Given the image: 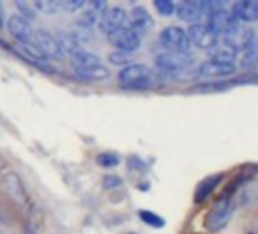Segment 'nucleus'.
<instances>
[{
    "label": "nucleus",
    "instance_id": "7",
    "mask_svg": "<svg viewBox=\"0 0 258 234\" xmlns=\"http://www.w3.org/2000/svg\"><path fill=\"white\" fill-rule=\"evenodd\" d=\"M8 31L11 37L17 41V44H31L35 43V32L28 20H25L22 16L14 14L8 19Z\"/></svg>",
    "mask_w": 258,
    "mask_h": 234
},
{
    "label": "nucleus",
    "instance_id": "16",
    "mask_svg": "<svg viewBox=\"0 0 258 234\" xmlns=\"http://www.w3.org/2000/svg\"><path fill=\"white\" fill-rule=\"evenodd\" d=\"M223 181V173H216L211 175L208 178H205L204 181H201V184L198 186L196 192H195V202L201 204L204 201H207L210 198V195L214 192V189Z\"/></svg>",
    "mask_w": 258,
    "mask_h": 234
},
{
    "label": "nucleus",
    "instance_id": "22",
    "mask_svg": "<svg viewBox=\"0 0 258 234\" xmlns=\"http://www.w3.org/2000/svg\"><path fill=\"white\" fill-rule=\"evenodd\" d=\"M99 64H100V58L87 50H82L73 58V67H93Z\"/></svg>",
    "mask_w": 258,
    "mask_h": 234
},
{
    "label": "nucleus",
    "instance_id": "25",
    "mask_svg": "<svg viewBox=\"0 0 258 234\" xmlns=\"http://www.w3.org/2000/svg\"><path fill=\"white\" fill-rule=\"evenodd\" d=\"M58 2H59L61 13H67V14H75L85 7L84 0H58Z\"/></svg>",
    "mask_w": 258,
    "mask_h": 234
},
{
    "label": "nucleus",
    "instance_id": "21",
    "mask_svg": "<svg viewBox=\"0 0 258 234\" xmlns=\"http://www.w3.org/2000/svg\"><path fill=\"white\" fill-rule=\"evenodd\" d=\"M235 58H237V52L229 46L216 47V50L211 53V61H217L222 64H234Z\"/></svg>",
    "mask_w": 258,
    "mask_h": 234
},
{
    "label": "nucleus",
    "instance_id": "11",
    "mask_svg": "<svg viewBox=\"0 0 258 234\" xmlns=\"http://www.w3.org/2000/svg\"><path fill=\"white\" fill-rule=\"evenodd\" d=\"M2 184L5 187V190L8 192V195L16 201L19 202L20 205H25L26 204V189H25V184L20 178V175L14 170H8L2 175Z\"/></svg>",
    "mask_w": 258,
    "mask_h": 234
},
{
    "label": "nucleus",
    "instance_id": "8",
    "mask_svg": "<svg viewBox=\"0 0 258 234\" xmlns=\"http://www.w3.org/2000/svg\"><path fill=\"white\" fill-rule=\"evenodd\" d=\"M190 44L193 43L199 49H213L217 44V35L202 23H195L187 31Z\"/></svg>",
    "mask_w": 258,
    "mask_h": 234
},
{
    "label": "nucleus",
    "instance_id": "4",
    "mask_svg": "<svg viewBox=\"0 0 258 234\" xmlns=\"http://www.w3.org/2000/svg\"><path fill=\"white\" fill-rule=\"evenodd\" d=\"M234 213V207L229 202V199H219L216 202V205L210 210V213L205 217V228L211 232H217L220 229H223L231 216Z\"/></svg>",
    "mask_w": 258,
    "mask_h": 234
},
{
    "label": "nucleus",
    "instance_id": "14",
    "mask_svg": "<svg viewBox=\"0 0 258 234\" xmlns=\"http://www.w3.org/2000/svg\"><path fill=\"white\" fill-rule=\"evenodd\" d=\"M238 22H256L258 20V2L256 0H246L232 5L229 11Z\"/></svg>",
    "mask_w": 258,
    "mask_h": 234
},
{
    "label": "nucleus",
    "instance_id": "23",
    "mask_svg": "<svg viewBox=\"0 0 258 234\" xmlns=\"http://www.w3.org/2000/svg\"><path fill=\"white\" fill-rule=\"evenodd\" d=\"M139 216H140V219H142L143 223H146V225H149V226H152V228H163V226L166 225L164 219H163L161 216H158L157 213H154V211L140 210V211H139Z\"/></svg>",
    "mask_w": 258,
    "mask_h": 234
},
{
    "label": "nucleus",
    "instance_id": "28",
    "mask_svg": "<svg viewBox=\"0 0 258 234\" xmlns=\"http://www.w3.org/2000/svg\"><path fill=\"white\" fill-rule=\"evenodd\" d=\"M16 8L22 13V17L25 20H35L37 19V13L35 10L32 8V4H28V2H22V0H19V2H14Z\"/></svg>",
    "mask_w": 258,
    "mask_h": 234
},
{
    "label": "nucleus",
    "instance_id": "6",
    "mask_svg": "<svg viewBox=\"0 0 258 234\" xmlns=\"http://www.w3.org/2000/svg\"><path fill=\"white\" fill-rule=\"evenodd\" d=\"M106 38L111 43V46H114L115 49H118V52L123 53H133L139 50L142 46V37L129 28L117 29L112 34H109Z\"/></svg>",
    "mask_w": 258,
    "mask_h": 234
},
{
    "label": "nucleus",
    "instance_id": "26",
    "mask_svg": "<svg viewBox=\"0 0 258 234\" xmlns=\"http://www.w3.org/2000/svg\"><path fill=\"white\" fill-rule=\"evenodd\" d=\"M97 164L105 167V169H112L115 166L120 164V158L115 155V154H111V152H103V154H99L97 155Z\"/></svg>",
    "mask_w": 258,
    "mask_h": 234
},
{
    "label": "nucleus",
    "instance_id": "30",
    "mask_svg": "<svg viewBox=\"0 0 258 234\" xmlns=\"http://www.w3.org/2000/svg\"><path fill=\"white\" fill-rule=\"evenodd\" d=\"M5 26V17H4V8H2V4H0V29Z\"/></svg>",
    "mask_w": 258,
    "mask_h": 234
},
{
    "label": "nucleus",
    "instance_id": "31",
    "mask_svg": "<svg viewBox=\"0 0 258 234\" xmlns=\"http://www.w3.org/2000/svg\"><path fill=\"white\" fill-rule=\"evenodd\" d=\"M2 169H4V161L0 160V172H2Z\"/></svg>",
    "mask_w": 258,
    "mask_h": 234
},
{
    "label": "nucleus",
    "instance_id": "24",
    "mask_svg": "<svg viewBox=\"0 0 258 234\" xmlns=\"http://www.w3.org/2000/svg\"><path fill=\"white\" fill-rule=\"evenodd\" d=\"M108 61L112 64V66H117V67H127V66H131L133 64V58L129 53H123V52H111L108 55Z\"/></svg>",
    "mask_w": 258,
    "mask_h": 234
},
{
    "label": "nucleus",
    "instance_id": "10",
    "mask_svg": "<svg viewBox=\"0 0 258 234\" xmlns=\"http://www.w3.org/2000/svg\"><path fill=\"white\" fill-rule=\"evenodd\" d=\"M35 41H37V44L40 46V49L43 50V53L47 58H52V60H56V61L66 60V53L62 52L56 37H53L50 32H47L44 29H40L38 32H35Z\"/></svg>",
    "mask_w": 258,
    "mask_h": 234
},
{
    "label": "nucleus",
    "instance_id": "3",
    "mask_svg": "<svg viewBox=\"0 0 258 234\" xmlns=\"http://www.w3.org/2000/svg\"><path fill=\"white\" fill-rule=\"evenodd\" d=\"M158 41L167 52H173V53H187L190 49V40L187 31H184L179 26L164 28L160 32Z\"/></svg>",
    "mask_w": 258,
    "mask_h": 234
},
{
    "label": "nucleus",
    "instance_id": "32",
    "mask_svg": "<svg viewBox=\"0 0 258 234\" xmlns=\"http://www.w3.org/2000/svg\"><path fill=\"white\" fill-rule=\"evenodd\" d=\"M129 234H136V232H129Z\"/></svg>",
    "mask_w": 258,
    "mask_h": 234
},
{
    "label": "nucleus",
    "instance_id": "18",
    "mask_svg": "<svg viewBox=\"0 0 258 234\" xmlns=\"http://www.w3.org/2000/svg\"><path fill=\"white\" fill-rule=\"evenodd\" d=\"M258 170L255 169V167H249V169H244V170H241L226 187H225V190L222 192V199H229L235 192H237V189L240 187V186H243L246 181H249V180H252V177L256 173Z\"/></svg>",
    "mask_w": 258,
    "mask_h": 234
},
{
    "label": "nucleus",
    "instance_id": "15",
    "mask_svg": "<svg viewBox=\"0 0 258 234\" xmlns=\"http://www.w3.org/2000/svg\"><path fill=\"white\" fill-rule=\"evenodd\" d=\"M235 72L234 64H222L217 61H205L199 66V73L207 78H225Z\"/></svg>",
    "mask_w": 258,
    "mask_h": 234
},
{
    "label": "nucleus",
    "instance_id": "27",
    "mask_svg": "<svg viewBox=\"0 0 258 234\" xmlns=\"http://www.w3.org/2000/svg\"><path fill=\"white\" fill-rule=\"evenodd\" d=\"M154 7L155 10L164 16V17H170L175 14V10H176V5L173 2H170V0H155L154 2Z\"/></svg>",
    "mask_w": 258,
    "mask_h": 234
},
{
    "label": "nucleus",
    "instance_id": "13",
    "mask_svg": "<svg viewBox=\"0 0 258 234\" xmlns=\"http://www.w3.org/2000/svg\"><path fill=\"white\" fill-rule=\"evenodd\" d=\"M176 16L187 23H198V20L205 16V2H181L175 10Z\"/></svg>",
    "mask_w": 258,
    "mask_h": 234
},
{
    "label": "nucleus",
    "instance_id": "9",
    "mask_svg": "<svg viewBox=\"0 0 258 234\" xmlns=\"http://www.w3.org/2000/svg\"><path fill=\"white\" fill-rule=\"evenodd\" d=\"M154 25V17L145 7H136L127 13V28L137 32L139 35L152 31Z\"/></svg>",
    "mask_w": 258,
    "mask_h": 234
},
{
    "label": "nucleus",
    "instance_id": "12",
    "mask_svg": "<svg viewBox=\"0 0 258 234\" xmlns=\"http://www.w3.org/2000/svg\"><path fill=\"white\" fill-rule=\"evenodd\" d=\"M108 8V5L102 0H93L90 4H85L84 11L81 13L79 19H78V26L82 29H90L94 25L99 23V19L102 16V13Z\"/></svg>",
    "mask_w": 258,
    "mask_h": 234
},
{
    "label": "nucleus",
    "instance_id": "2",
    "mask_svg": "<svg viewBox=\"0 0 258 234\" xmlns=\"http://www.w3.org/2000/svg\"><path fill=\"white\" fill-rule=\"evenodd\" d=\"M157 70L161 76H178L191 66V56L188 53L163 52L155 58Z\"/></svg>",
    "mask_w": 258,
    "mask_h": 234
},
{
    "label": "nucleus",
    "instance_id": "1",
    "mask_svg": "<svg viewBox=\"0 0 258 234\" xmlns=\"http://www.w3.org/2000/svg\"><path fill=\"white\" fill-rule=\"evenodd\" d=\"M118 82L127 88H151L161 82V75L155 73L145 64H131L121 69L117 75Z\"/></svg>",
    "mask_w": 258,
    "mask_h": 234
},
{
    "label": "nucleus",
    "instance_id": "5",
    "mask_svg": "<svg viewBox=\"0 0 258 234\" xmlns=\"http://www.w3.org/2000/svg\"><path fill=\"white\" fill-rule=\"evenodd\" d=\"M99 31L103 35H109L117 29L127 28V13L120 7H108L99 19Z\"/></svg>",
    "mask_w": 258,
    "mask_h": 234
},
{
    "label": "nucleus",
    "instance_id": "29",
    "mask_svg": "<svg viewBox=\"0 0 258 234\" xmlns=\"http://www.w3.org/2000/svg\"><path fill=\"white\" fill-rule=\"evenodd\" d=\"M121 178L120 177H117V175H106V177H103V180H102V184H103V187L105 189H108V190H112V189H117V187H120L121 186Z\"/></svg>",
    "mask_w": 258,
    "mask_h": 234
},
{
    "label": "nucleus",
    "instance_id": "19",
    "mask_svg": "<svg viewBox=\"0 0 258 234\" xmlns=\"http://www.w3.org/2000/svg\"><path fill=\"white\" fill-rule=\"evenodd\" d=\"M75 72L79 78L90 81H102L109 76V70L102 64L93 67H75Z\"/></svg>",
    "mask_w": 258,
    "mask_h": 234
},
{
    "label": "nucleus",
    "instance_id": "17",
    "mask_svg": "<svg viewBox=\"0 0 258 234\" xmlns=\"http://www.w3.org/2000/svg\"><path fill=\"white\" fill-rule=\"evenodd\" d=\"M17 53L25 58V60H29V61H37L41 67L47 64V56L43 53V50L40 49V46L35 43H31V44H17Z\"/></svg>",
    "mask_w": 258,
    "mask_h": 234
},
{
    "label": "nucleus",
    "instance_id": "20",
    "mask_svg": "<svg viewBox=\"0 0 258 234\" xmlns=\"http://www.w3.org/2000/svg\"><path fill=\"white\" fill-rule=\"evenodd\" d=\"M32 8L35 10V13H41L46 16H56L61 13L58 0H37L32 4Z\"/></svg>",
    "mask_w": 258,
    "mask_h": 234
}]
</instances>
